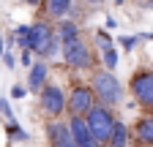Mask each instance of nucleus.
<instances>
[{"label": "nucleus", "mask_w": 153, "mask_h": 147, "mask_svg": "<svg viewBox=\"0 0 153 147\" xmlns=\"http://www.w3.org/2000/svg\"><path fill=\"white\" fill-rule=\"evenodd\" d=\"M47 82H49V63L36 60L27 74V93H41Z\"/></svg>", "instance_id": "9b49d317"}, {"label": "nucleus", "mask_w": 153, "mask_h": 147, "mask_svg": "<svg viewBox=\"0 0 153 147\" xmlns=\"http://www.w3.org/2000/svg\"><path fill=\"white\" fill-rule=\"evenodd\" d=\"M134 139L142 147H153V115H145L134 123Z\"/></svg>", "instance_id": "f8f14e48"}, {"label": "nucleus", "mask_w": 153, "mask_h": 147, "mask_svg": "<svg viewBox=\"0 0 153 147\" xmlns=\"http://www.w3.org/2000/svg\"><path fill=\"white\" fill-rule=\"evenodd\" d=\"M16 63H22L25 68H30V65H33V54H30L27 49H25V52H19V60H16Z\"/></svg>", "instance_id": "4be33fe9"}, {"label": "nucleus", "mask_w": 153, "mask_h": 147, "mask_svg": "<svg viewBox=\"0 0 153 147\" xmlns=\"http://www.w3.org/2000/svg\"><path fill=\"white\" fill-rule=\"evenodd\" d=\"M140 38H148V41H153V33H145V35H140Z\"/></svg>", "instance_id": "393cba45"}, {"label": "nucleus", "mask_w": 153, "mask_h": 147, "mask_svg": "<svg viewBox=\"0 0 153 147\" xmlns=\"http://www.w3.org/2000/svg\"><path fill=\"white\" fill-rule=\"evenodd\" d=\"M60 57H63V65L71 68V71H93L96 68V54H93V46L76 35V38L60 44Z\"/></svg>", "instance_id": "7ed1b4c3"}, {"label": "nucleus", "mask_w": 153, "mask_h": 147, "mask_svg": "<svg viewBox=\"0 0 153 147\" xmlns=\"http://www.w3.org/2000/svg\"><path fill=\"white\" fill-rule=\"evenodd\" d=\"M71 8H74V3H71V0H47V3L41 6V11L47 14V19H44V22H49V25H57V22L68 19Z\"/></svg>", "instance_id": "9d476101"}, {"label": "nucleus", "mask_w": 153, "mask_h": 147, "mask_svg": "<svg viewBox=\"0 0 153 147\" xmlns=\"http://www.w3.org/2000/svg\"><path fill=\"white\" fill-rule=\"evenodd\" d=\"M96 44H99V49H101V52H107V49H112V46H115V38H112L107 30H99V33H96Z\"/></svg>", "instance_id": "a211bd4d"}, {"label": "nucleus", "mask_w": 153, "mask_h": 147, "mask_svg": "<svg viewBox=\"0 0 153 147\" xmlns=\"http://www.w3.org/2000/svg\"><path fill=\"white\" fill-rule=\"evenodd\" d=\"M131 98L142 109H153V68H140L131 74Z\"/></svg>", "instance_id": "0eeeda50"}, {"label": "nucleus", "mask_w": 153, "mask_h": 147, "mask_svg": "<svg viewBox=\"0 0 153 147\" xmlns=\"http://www.w3.org/2000/svg\"><path fill=\"white\" fill-rule=\"evenodd\" d=\"M44 134H47L49 147H74V139H71V131H68L66 120H47Z\"/></svg>", "instance_id": "6e6552de"}, {"label": "nucleus", "mask_w": 153, "mask_h": 147, "mask_svg": "<svg viewBox=\"0 0 153 147\" xmlns=\"http://www.w3.org/2000/svg\"><path fill=\"white\" fill-rule=\"evenodd\" d=\"M14 38H16V49L19 52H25L30 46V25H19L14 30Z\"/></svg>", "instance_id": "dca6fc26"}, {"label": "nucleus", "mask_w": 153, "mask_h": 147, "mask_svg": "<svg viewBox=\"0 0 153 147\" xmlns=\"http://www.w3.org/2000/svg\"><path fill=\"white\" fill-rule=\"evenodd\" d=\"M3 52H6V44H3V38H0V57H3Z\"/></svg>", "instance_id": "b1692460"}, {"label": "nucleus", "mask_w": 153, "mask_h": 147, "mask_svg": "<svg viewBox=\"0 0 153 147\" xmlns=\"http://www.w3.org/2000/svg\"><path fill=\"white\" fill-rule=\"evenodd\" d=\"M90 90H93L99 106L112 109V106H118L123 101V85H120V79L115 76V74L104 71V68H93L90 71Z\"/></svg>", "instance_id": "f257e3e1"}, {"label": "nucleus", "mask_w": 153, "mask_h": 147, "mask_svg": "<svg viewBox=\"0 0 153 147\" xmlns=\"http://www.w3.org/2000/svg\"><path fill=\"white\" fill-rule=\"evenodd\" d=\"M38 106H41V115L47 120H60V115L66 112V93L57 82H47L44 90L38 93Z\"/></svg>", "instance_id": "423d86ee"}, {"label": "nucleus", "mask_w": 153, "mask_h": 147, "mask_svg": "<svg viewBox=\"0 0 153 147\" xmlns=\"http://www.w3.org/2000/svg\"><path fill=\"white\" fill-rule=\"evenodd\" d=\"M6 134H8V142H27V139H30V134H27L16 120H14V123H6Z\"/></svg>", "instance_id": "2eb2a0df"}, {"label": "nucleus", "mask_w": 153, "mask_h": 147, "mask_svg": "<svg viewBox=\"0 0 153 147\" xmlns=\"http://www.w3.org/2000/svg\"><path fill=\"white\" fill-rule=\"evenodd\" d=\"M118 41H120V46H123L126 52H131L134 46H137V44H140V35H120V38H118Z\"/></svg>", "instance_id": "6ab92c4d"}, {"label": "nucleus", "mask_w": 153, "mask_h": 147, "mask_svg": "<svg viewBox=\"0 0 153 147\" xmlns=\"http://www.w3.org/2000/svg\"><path fill=\"white\" fill-rule=\"evenodd\" d=\"M68 131H71V139H74V147H101L99 142L93 139V134L88 131V123L85 117H68Z\"/></svg>", "instance_id": "1a4fd4ad"}, {"label": "nucleus", "mask_w": 153, "mask_h": 147, "mask_svg": "<svg viewBox=\"0 0 153 147\" xmlns=\"http://www.w3.org/2000/svg\"><path fill=\"white\" fill-rule=\"evenodd\" d=\"M128 139H131L128 125H126L123 120H115V128H112V134H109L107 147H128Z\"/></svg>", "instance_id": "ddd939ff"}, {"label": "nucleus", "mask_w": 153, "mask_h": 147, "mask_svg": "<svg viewBox=\"0 0 153 147\" xmlns=\"http://www.w3.org/2000/svg\"><path fill=\"white\" fill-rule=\"evenodd\" d=\"M85 123H88V131L93 134V139L99 142L101 147H107L109 134H112V128H115V112L107 109V106H99V104H96L90 109V115L85 117Z\"/></svg>", "instance_id": "20e7f679"}, {"label": "nucleus", "mask_w": 153, "mask_h": 147, "mask_svg": "<svg viewBox=\"0 0 153 147\" xmlns=\"http://www.w3.org/2000/svg\"><path fill=\"white\" fill-rule=\"evenodd\" d=\"M112 27H118V19H112V16H109V19H107V30H112Z\"/></svg>", "instance_id": "5701e85b"}, {"label": "nucleus", "mask_w": 153, "mask_h": 147, "mask_svg": "<svg viewBox=\"0 0 153 147\" xmlns=\"http://www.w3.org/2000/svg\"><path fill=\"white\" fill-rule=\"evenodd\" d=\"M93 106H96V96H93L90 85L74 82V87L68 90V96H66V112H68V117H88Z\"/></svg>", "instance_id": "39448f33"}, {"label": "nucleus", "mask_w": 153, "mask_h": 147, "mask_svg": "<svg viewBox=\"0 0 153 147\" xmlns=\"http://www.w3.org/2000/svg\"><path fill=\"white\" fill-rule=\"evenodd\" d=\"M55 35H57V41H60V44H66V41L76 38V35H82V33H79V25H76L74 19H63V22L55 25Z\"/></svg>", "instance_id": "4468645a"}, {"label": "nucleus", "mask_w": 153, "mask_h": 147, "mask_svg": "<svg viewBox=\"0 0 153 147\" xmlns=\"http://www.w3.org/2000/svg\"><path fill=\"white\" fill-rule=\"evenodd\" d=\"M25 96H27V87H22V85H14L11 87V98L19 101V98H25Z\"/></svg>", "instance_id": "412c9836"}, {"label": "nucleus", "mask_w": 153, "mask_h": 147, "mask_svg": "<svg viewBox=\"0 0 153 147\" xmlns=\"http://www.w3.org/2000/svg\"><path fill=\"white\" fill-rule=\"evenodd\" d=\"M101 65H104V71H109V74H115V68H118V49H107V52H101Z\"/></svg>", "instance_id": "f3484780"}, {"label": "nucleus", "mask_w": 153, "mask_h": 147, "mask_svg": "<svg viewBox=\"0 0 153 147\" xmlns=\"http://www.w3.org/2000/svg\"><path fill=\"white\" fill-rule=\"evenodd\" d=\"M30 54H38L44 63L52 60L57 52H60V41H57V35H55V25L49 22H33L30 25V46H27Z\"/></svg>", "instance_id": "f03ea898"}, {"label": "nucleus", "mask_w": 153, "mask_h": 147, "mask_svg": "<svg viewBox=\"0 0 153 147\" xmlns=\"http://www.w3.org/2000/svg\"><path fill=\"white\" fill-rule=\"evenodd\" d=\"M3 65H6L8 71L16 68V57H14V52H3Z\"/></svg>", "instance_id": "aec40b11"}]
</instances>
